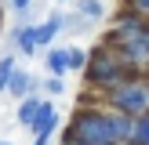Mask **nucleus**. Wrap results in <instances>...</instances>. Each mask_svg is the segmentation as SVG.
I'll return each instance as SVG.
<instances>
[{"instance_id": "nucleus-5", "label": "nucleus", "mask_w": 149, "mask_h": 145, "mask_svg": "<svg viewBox=\"0 0 149 145\" xmlns=\"http://www.w3.org/2000/svg\"><path fill=\"white\" fill-rule=\"evenodd\" d=\"M29 127H33V134H55V127H58L55 105H51V102H40V113H36V120L29 123Z\"/></svg>"}, {"instance_id": "nucleus-10", "label": "nucleus", "mask_w": 149, "mask_h": 145, "mask_svg": "<svg viewBox=\"0 0 149 145\" xmlns=\"http://www.w3.org/2000/svg\"><path fill=\"white\" fill-rule=\"evenodd\" d=\"M36 113H40V102H36V98H22L18 102V123H22V127H29V123L36 120Z\"/></svg>"}, {"instance_id": "nucleus-14", "label": "nucleus", "mask_w": 149, "mask_h": 145, "mask_svg": "<svg viewBox=\"0 0 149 145\" xmlns=\"http://www.w3.org/2000/svg\"><path fill=\"white\" fill-rule=\"evenodd\" d=\"M84 65H87V51H80V47H69V69L73 72H84Z\"/></svg>"}, {"instance_id": "nucleus-1", "label": "nucleus", "mask_w": 149, "mask_h": 145, "mask_svg": "<svg viewBox=\"0 0 149 145\" xmlns=\"http://www.w3.org/2000/svg\"><path fill=\"white\" fill-rule=\"evenodd\" d=\"M127 76H131V72H127V65H124L120 51L109 47L106 40L87 55V65H84V84H87V91H95V94L106 98V94L113 91V87H120Z\"/></svg>"}, {"instance_id": "nucleus-2", "label": "nucleus", "mask_w": 149, "mask_h": 145, "mask_svg": "<svg viewBox=\"0 0 149 145\" xmlns=\"http://www.w3.org/2000/svg\"><path fill=\"white\" fill-rule=\"evenodd\" d=\"M62 142H84V145H116L113 142V109L109 105H77Z\"/></svg>"}, {"instance_id": "nucleus-15", "label": "nucleus", "mask_w": 149, "mask_h": 145, "mask_svg": "<svg viewBox=\"0 0 149 145\" xmlns=\"http://www.w3.org/2000/svg\"><path fill=\"white\" fill-rule=\"evenodd\" d=\"M44 91L55 98V94H65V84H62V76H47L44 80Z\"/></svg>"}, {"instance_id": "nucleus-13", "label": "nucleus", "mask_w": 149, "mask_h": 145, "mask_svg": "<svg viewBox=\"0 0 149 145\" xmlns=\"http://www.w3.org/2000/svg\"><path fill=\"white\" fill-rule=\"evenodd\" d=\"M77 11L84 14V18H102V4H98V0H80Z\"/></svg>"}, {"instance_id": "nucleus-8", "label": "nucleus", "mask_w": 149, "mask_h": 145, "mask_svg": "<svg viewBox=\"0 0 149 145\" xmlns=\"http://www.w3.org/2000/svg\"><path fill=\"white\" fill-rule=\"evenodd\" d=\"M15 47H18V55H33L40 44H36V26H18L15 29Z\"/></svg>"}, {"instance_id": "nucleus-19", "label": "nucleus", "mask_w": 149, "mask_h": 145, "mask_svg": "<svg viewBox=\"0 0 149 145\" xmlns=\"http://www.w3.org/2000/svg\"><path fill=\"white\" fill-rule=\"evenodd\" d=\"M0 145H11V142H0Z\"/></svg>"}, {"instance_id": "nucleus-6", "label": "nucleus", "mask_w": 149, "mask_h": 145, "mask_svg": "<svg viewBox=\"0 0 149 145\" xmlns=\"http://www.w3.org/2000/svg\"><path fill=\"white\" fill-rule=\"evenodd\" d=\"M7 94H15V98H29V94H33V76H29L26 69H15L11 72V84H7Z\"/></svg>"}, {"instance_id": "nucleus-11", "label": "nucleus", "mask_w": 149, "mask_h": 145, "mask_svg": "<svg viewBox=\"0 0 149 145\" xmlns=\"http://www.w3.org/2000/svg\"><path fill=\"white\" fill-rule=\"evenodd\" d=\"M131 145H149V113L135 120V134H131Z\"/></svg>"}, {"instance_id": "nucleus-4", "label": "nucleus", "mask_w": 149, "mask_h": 145, "mask_svg": "<svg viewBox=\"0 0 149 145\" xmlns=\"http://www.w3.org/2000/svg\"><path fill=\"white\" fill-rule=\"evenodd\" d=\"M146 33H149V18H146V14H138L135 7H120V11L109 18L106 44H109V47H124V44L146 40Z\"/></svg>"}, {"instance_id": "nucleus-7", "label": "nucleus", "mask_w": 149, "mask_h": 145, "mask_svg": "<svg viewBox=\"0 0 149 145\" xmlns=\"http://www.w3.org/2000/svg\"><path fill=\"white\" fill-rule=\"evenodd\" d=\"M62 26H65L62 14H51L47 22H40V26H36V44H40V47H44V44H51L58 33H62Z\"/></svg>"}, {"instance_id": "nucleus-17", "label": "nucleus", "mask_w": 149, "mask_h": 145, "mask_svg": "<svg viewBox=\"0 0 149 145\" xmlns=\"http://www.w3.org/2000/svg\"><path fill=\"white\" fill-rule=\"evenodd\" d=\"M11 7H15V11H29L33 4H29V0H11Z\"/></svg>"}, {"instance_id": "nucleus-16", "label": "nucleus", "mask_w": 149, "mask_h": 145, "mask_svg": "<svg viewBox=\"0 0 149 145\" xmlns=\"http://www.w3.org/2000/svg\"><path fill=\"white\" fill-rule=\"evenodd\" d=\"M124 7H135L138 14H146V18H149V0H124Z\"/></svg>"}, {"instance_id": "nucleus-20", "label": "nucleus", "mask_w": 149, "mask_h": 145, "mask_svg": "<svg viewBox=\"0 0 149 145\" xmlns=\"http://www.w3.org/2000/svg\"><path fill=\"white\" fill-rule=\"evenodd\" d=\"M146 40H149V33H146Z\"/></svg>"}, {"instance_id": "nucleus-9", "label": "nucleus", "mask_w": 149, "mask_h": 145, "mask_svg": "<svg viewBox=\"0 0 149 145\" xmlns=\"http://www.w3.org/2000/svg\"><path fill=\"white\" fill-rule=\"evenodd\" d=\"M47 69H51V76L69 72V47H51L47 51Z\"/></svg>"}, {"instance_id": "nucleus-12", "label": "nucleus", "mask_w": 149, "mask_h": 145, "mask_svg": "<svg viewBox=\"0 0 149 145\" xmlns=\"http://www.w3.org/2000/svg\"><path fill=\"white\" fill-rule=\"evenodd\" d=\"M11 72H15V58L4 55V58H0V94H4L7 84H11Z\"/></svg>"}, {"instance_id": "nucleus-18", "label": "nucleus", "mask_w": 149, "mask_h": 145, "mask_svg": "<svg viewBox=\"0 0 149 145\" xmlns=\"http://www.w3.org/2000/svg\"><path fill=\"white\" fill-rule=\"evenodd\" d=\"M47 138H51V134H36V138H33V145H47Z\"/></svg>"}, {"instance_id": "nucleus-3", "label": "nucleus", "mask_w": 149, "mask_h": 145, "mask_svg": "<svg viewBox=\"0 0 149 145\" xmlns=\"http://www.w3.org/2000/svg\"><path fill=\"white\" fill-rule=\"evenodd\" d=\"M106 105L124 116H135V120L146 116L149 113V76H127L120 87H113L106 94Z\"/></svg>"}]
</instances>
